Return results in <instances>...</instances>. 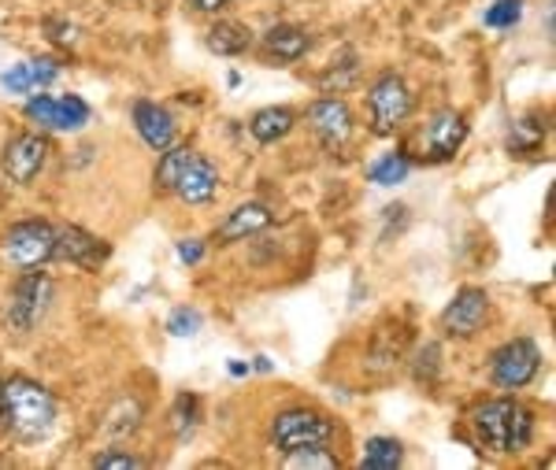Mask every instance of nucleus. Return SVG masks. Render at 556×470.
<instances>
[{
    "instance_id": "nucleus-1",
    "label": "nucleus",
    "mask_w": 556,
    "mask_h": 470,
    "mask_svg": "<svg viewBox=\"0 0 556 470\" xmlns=\"http://www.w3.org/2000/svg\"><path fill=\"white\" fill-rule=\"evenodd\" d=\"M471 430L493 456H516L534 441V411L516 396H493L471 411Z\"/></svg>"
},
{
    "instance_id": "nucleus-2",
    "label": "nucleus",
    "mask_w": 556,
    "mask_h": 470,
    "mask_svg": "<svg viewBox=\"0 0 556 470\" xmlns=\"http://www.w3.org/2000/svg\"><path fill=\"white\" fill-rule=\"evenodd\" d=\"M0 427L12 433L23 445L45 441L56 427V396L49 393L34 378H8L4 382V415H0Z\"/></svg>"
},
{
    "instance_id": "nucleus-3",
    "label": "nucleus",
    "mask_w": 556,
    "mask_h": 470,
    "mask_svg": "<svg viewBox=\"0 0 556 470\" xmlns=\"http://www.w3.org/2000/svg\"><path fill=\"white\" fill-rule=\"evenodd\" d=\"M334 419H327L316 408H286L275 415L271 422V445L282 452V456H293V452L304 448H327L334 441Z\"/></svg>"
},
{
    "instance_id": "nucleus-4",
    "label": "nucleus",
    "mask_w": 556,
    "mask_h": 470,
    "mask_svg": "<svg viewBox=\"0 0 556 470\" xmlns=\"http://www.w3.org/2000/svg\"><path fill=\"white\" fill-rule=\"evenodd\" d=\"M412 115V89L397 71H382L367 89V126L375 138H393Z\"/></svg>"
},
{
    "instance_id": "nucleus-5",
    "label": "nucleus",
    "mask_w": 556,
    "mask_h": 470,
    "mask_svg": "<svg viewBox=\"0 0 556 470\" xmlns=\"http://www.w3.org/2000/svg\"><path fill=\"white\" fill-rule=\"evenodd\" d=\"M52 245H56V226L45 219H23L4 230L0 256L15 270H38L52 259Z\"/></svg>"
},
{
    "instance_id": "nucleus-6",
    "label": "nucleus",
    "mask_w": 556,
    "mask_h": 470,
    "mask_svg": "<svg viewBox=\"0 0 556 470\" xmlns=\"http://www.w3.org/2000/svg\"><path fill=\"white\" fill-rule=\"evenodd\" d=\"M52 278L45 270H20V278L12 282V293H8V327L12 330H34L45 319L52 304Z\"/></svg>"
},
{
    "instance_id": "nucleus-7",
    "label": "nucleus",
    "mask_w": 556,
    "mask_h": 470,
    "mask_svg": "<svg viewBox=\"0 0 556 470\" xmlns=\"http://www.w3.org/2000/svg\"><path fill=\"white\" fill-rule=\"evenodd\" d=\"M542 370V348L531 338H513L505 341L497 352L490 356V378L497 389H527Z\"/></svg>"
},
{
    "instance_id": "nucleus-8",
    "label": "nucleus",
    "mask_w": 556,
    "mask_h": 470,
    "mask_svg": "<svg viewBox=\"0 0 556 470\" xmlns=\"http://www.w3.org/2000/svg\"><path fill=\"white\" fill-rule=\"evenodd\" d=\"M49 152H52V144L45 134H38V130L15 134V138L4 144V152H0V167H4L8 182L34 186L45 170V164H49Z\"/></svg>"
},
{
    "instance_id": "nucleus-9",
    "label": "nucleus",
    "mask_w": 556,
    "mask_h": 470,
    "mask_svg": "<svg viewBox=\"0 0 556 470\" xmlns=\"http://www.w3.org/2000/svg\"><path fill=\"white\" fill-rule=\"evenodd\" d=\"M464 141H468V123H464V115L453 112V107H438L424 123V130H419V149H424L419 156H424L427 164H450Z\"/></svg>"
},
{
    "instance_id": "nucleus-10",
    "label": "nucleus",
    "mask_w": 556,
    "mask_h": 470,
    "mask_svg": "<svg viewBox=\"0 0 556 470\" xmlns=\"http://www.w3.org/2000/svg\"><path fill=\"white\" fill-rule=\"evenodd\" d=\"M490 322V293L479 285L456 289V296L442 312V333L453 341H471Z\"/></svg>"
},
{
    "instance_id": "nucleus-11",
    "label": "nucleus",
    "mask_w": 556,
    "mask_h": 470,
    "mask_svg": "<svg viewBox=\"0 0 556 470\" xmlns=\"http://www.w3.org/2000/svg\"><path fill=\"white\" fill-rule=\"evenodd\" d=\"M304 119H308L312 134L319 138L323 149H330V152L349 144V138H353V130H356V115L342 97H319V101H312Z\"/></svg>"
},
{
    "instance_id": "nucleus-12",
    "label": "nucleus",
    "mask_w": 556,
    "mask_h": 470,
    "mask_svg": "<svg viewBox=\"0 0 556 470\" xmlns=\"http://www.w3.org/2000/svg\"><path fill=\"white\" fill-rule=\"evenodd\" d=\"M112 256V245L97 233L83 230V226L67 223V226H56V245H52V259L60 264H71V267H83V270H97L108 264Z\"/></svg>"
},
{
    "instance_id": "nucleus-13",
    "label": "nucleus",
    "mask_w": 556,
    "mask_h": 470,
    "mask_svg": "<svg viewBox=\"0 0 556 470\" xmlns=\"http://www.w3.org/2000/svg\"><path fill=\"white\" fill-rule=\"evenodd\" d=\"M26 119H34L38 126H45V130H83V126L89 123V104L83 101V97L67 93V97H30L26 101Z\"/></svg>"
},
{
    "instance_id": "nucleus-14",
    "label": "nucleus",
    "mask_w": 556,
    "mask_h": 470,
    "mask_svg": "<svg viewBox=\"0 0 556 470\" xmlns=\"http://www.w3.org/2000/svg\"><path fill=\"white\" fill-rule=\"evenodd\" d=\"M172 193L178 196V201L197 204V207L212 204L215 193H219V170H215L201 152H193V156L186 160V167H182V175H178Z\"/></svg>"
},
{
    "instance_id": "nucleus-15",
    "label": "nucleus",
    "mask_w": 556,
    "mask_h": 470,
    "mask_svg": "<svg viewBox=\"0 0 556 470\" xmlns=\"http://www.w3.org/2000/svg\"><path fill=\"white\" fill-rule=\"evenodd\" d=\"M271 223H275V212L267 204H241L219 226H215L212 241L215 245H235V241H245V238L264 233Z\"/></svg>"
},
{
    "instance_id": "nucleus-16",
    "label": "nucleus",
    "mask_w": 556,
    "mask_h": 470,
    "mask_svg": "<svg viewBox=\"0 0 556 470\" xmlns=\"http://www.w3.org/2000/svg\"><path fill=\"white\" fill-rule=\"evenodd\" d=\"M134 130H138V138L149 144L152 152H164L167 144H175V134H178V126H175V115L167 112L164 104H156V101H138L134 104Z\"/></svg>"
},
{
    "instance_id": "nucleus-17",
    "label": "nucleus",
    "mask_w": 556,
    "mask_h": 470,
    "mask_svg": "<svg viewBox=\"0 0 556 470\" xmlns=\"http://www.w3.org/2000/svg\"><path fill=\"white\" fill-rule=\"evenodd\" d=\"M308 49H312V34L304 30V26L275 23L271 30L264 34V52L278 63H298Z\"/></svg>"
},
{
    "instance_id": "nucleus-18",
    "label": "nucleus",
    "mask_w": 556,
    "mask_h": 470,
    "mask_svg": "<svg viewBox=\"0 0 556 470\" xmlns=\"http://www.w3.org/2000/svg\"><path fill=\"white\" fill-rule=\"evenodd\" d=\"M60 78V63L56 60H26L20 67L8 71L0 82H4L8 93H34V89H45Z\"/></svg>"
},
{
    "instance_id": "nucleus-19",
    "label": "nucleus",
    "mask_w": 556,
    "mask_h": 470,
    "mask_svg": "<svg viewBox=\"0 0 556 470\" xmlns=\"http://www.w3.org/2000/svg\"><path fill=\"white\" fill-rule=\"evenodd\" d=\"M204 45H208L215 56H241V52L253 49V30H249L245 23L219 20V23H212L208 34H204Z\"/></svg>"
},
{
    "instance_id": "nucleus-20",
    "label": "nucleus",
    "mask_w": 556,
    "mask_h": 470,
    "mask_svg": "<svg viewBox=\"0 0 556 470\" xmlns=\"http://www.w3.org/2000/svg\"><path fill=\"white\" fill-rule=\"evenodd\" d=\"M293 126H298V112L278 104V107H260L253 119H249V134H253L260 144H275V141H282Z\"/></svg>"
},
{
    "instance_id": "nucleus-21",
    "label": "nucleus",
    "mask_w": 556,
    "mask_h": 470,
    "mask_svg": "<svg viewBox=\"0 0 556 470\" xmlns=\"http://www.w3.org/2000/svg\"><path fill=\"white\" fill-rule=\"evenodd\" d=\"M141 427V404L134 401V396H123V401H115V408L104 415L101 430L108 437H130L134 430Z\"/></svg>"
},
{
    "instance_id": "nucleus-22",
    "label": "nucleus",
    "mask_w": 556,
    "mask_h": 470,
    "mask_svg": "<svg viewBox=\"0 0 556 470\" xmlns=\"http://www.w3.org/2000/svg\"><path fill=\"white\" fill-rule=\"evenodd\" d=\"M405 463V448H401V441L393 437H371L364 445V459L361 467L364 470H393Z\"/></svg>"
},
{
    "instance_id": "nucleus-23",
    "label": "nucleus",
    "mask_w": 556,
    "mask_h": 470,
    "mask_svg": "<svg viewBox=\"0 0 556 470\" xmlns=\"http://www.w3.org/2000/svg\"><path fill=\"white\" fill-rule=\"evenodd\" d=\"M190 156H193L190 144H167L164 156H160V164H156V189L172 193L175 182H178V175H182V167H186V160H190Z\"/></svg>"
},
{
    "instance_id": "nucleus-24",
    "label": "nucleus",
    "mask_w": 556,
    "mask_h": 470,
    "mask_svg": "<svg viewBox=\"0 0 556 470\" xmlns=\"http://www.w3.org/2000/svg\"><path fill=\"white\" fill-rule=\"evenodd\" d=\"M408 156L405 152H390V156H382V160H375L371 167H367V182H375V186H397V182H405L408 178Z\"/></svg>"
},
{
    "instance_id": "nucleus-25",
    "label": "nucleus",
    "mask_w": 556,
    "mask_h": 470,
    "mask_svg": "<svg viewBox=\"0 0 556 470\" xmlns=\"http://www.w3.org/2000/svg\"><path fill=\"white\" fill-rule=\"evenodd\" d=\"M542 141H545V123L538 119H519L508 130V152H516V156H531V152L542 149Z\"/></svg>"
},
{
    "instance_id": "nucleus-26",
    "label": "nucleus",
    "mask_w": 556,
    "mask_h": 470,
    "mask_svg": "<svg viewBox=\"0 0 556 470\" xmlns=\"http://www.w3.org/2000/svg\"><path fill=\"white\" fill-rule=\"evenodd\" d=\"M197 419H201V401H197L193 393H182L172 404V411H167V430H172L175 437H186V433L197 427Z\"/></svg>"
},
{
    "instance_id": "nucleus-27",
    "label": "nucleus",
    "mask_w": 556,
    "mask_h": 470,
    "mask_svg": "<svg viewBox=\"0 0 556 470\" xmlns=\"http://www.w3.org/2000/svg\"><path fill=\"white\" fill-rule=\"evenodd\" d=\"M438 370H442V345L427 341L424 348L416 352V364H412V378L424 385H434L438 382Z\"/></svg>"
},
{
    "instance_id": "nucleus-28",
    "label": "nucleus",
    "mask_w": 556,
    "mask_h": 470,
    "mask_svg": "<svg viewBox=\"0 0 556 470\" xmlns=\"http://www.w3.org/2000/svg\"><path fill=\"white\" fill-rule=\"evenodd\" d=\"M349 86H356V56L349 52V63H334L319 75L323 93H345Z\"/></svg>"
},
{
    "instance_id": "nucleus-29",
    "label": "nucleus",
    "mask_w": 556,
    "mask_h": 470,
    "mask_svg": "<svg viewBox=\"0 0 556 470\" xmlns=\"http://www.w3.org/2000/svg\"><path fill=\"white\" fill-rule=\"evenodd\" d=\"M519 15H523V0H493L486 15H482V23L493 26V30H513Z\"/></svg>"
},
{
    "instance_id": "nucleus-30",
    "label": "nucleus",
    "mask_w": 556,
    "mask_h": 470,
    "mask_svg": "<svg viewBox=\"0 0 556 470\" xmlns=\"http://www.w3.org/2000/svg\"><path fill=\"white\" fill-rule=\"evenodd\" d=\"M204 327V315L197 312V307H175L172 315H167V333L172 338H197Z\"/></svg>"
},
{
    "instance_id": "nucleus-31",
    "label": "nucleus",
    "mask_w": 556,
    "mask_h": 470,
    "mask_svg": "<svg viewBox=\"0 0 556 470\" xmlns=\"http://www.w3.org/2000/svg\"><path fill=\"white\" fill-rule=\"evenodd\" d=\"M93 467L97 470H141L146 467V459L134 456V452H127V448H108V452H97Z\"/></svg>"
},
{
    "instance_id": "nucleus-32",
    "label": "nucleus",
    "mask_w": 556,
    "mask_h": 470,
    "mask_svg": "<svg viewBox=\"0 0 556 470\" xmlns=\"http://www.w3.org/2000/svg\"><path fill=\"white\" fill-rule=\"evenodd\" d=\"M45 38L52 45H60V49H75L78 45V26L67 23V20H45Z\"/></svg>"
},
{
    "instance_id": "nucleus-33",
    "label": "nucleus",
    "mask_w": 556,
    "mask_h": 470,
    "mask_svg": "<svg viewBox=\"0 0 556 470\" xmlns=\"http://www.w3.org/2000/svg\"><path fill=\"white\" fill-rule=\"evenodd\" d=\"M290 467H338V456L330 448H304V452H293L286 456Z\"/></svg>"
},
{
    "instance_id": "nucleus-34",
    "label": "nucleus",
    "mask_w": 556,
    "mask_h": 470,
    "mask_svg": "<svg viewBox=\"0 0 556 470\" xmlns=\"http://www.w3.org/2000/svg\"><path fill=\"white\" fill-rule=\"evenodd\" d=\"M178 259H186V264H201V259H204V245L197 238L178 241Z\"/></svg>"
},
{
    "instance_id": "nucleus-35",
    "label": "nucleus",
    "mask_w": 556,
    "mask_h": 470,
    "mask_svg": "<svg viewBox=\"0 0 556 470\" xmlns=\"http://www.w3.org/2000/svg\"><path fill=\"white\" fill-rule=\"evenodd\" d=\"M193 12H204V15H215V12H227L235 0H190Z\"/></svg>"
},
{
    "instance_id": "nucleus-36",
    "label": "nucleus",
    "mask_w": 556,
    "mask_h": 470,
    "mask_svg": "<svg viewBox=\"0 0 556 470\" xmlns=\"http://www.w3.org/2000/svg\"><path fill=\"white\" fill-rule=\"evenodd\" d=\"M230 374H249V364H230Z\"/></svg>"
},
{
    "instance_id": "nucleus-37",
    "label": "nucleus",
    "mask_w": 556,
    "mask_h": 470,
    "mask_svg": "<svg viewBox=\"0 0 556 470\" xmlns=\"http://www.w3.org/2000/svg\"><path fill=\"white\" fill-rule=\"evenodd\" d=\"M0 415H4V378H0Z\"/></svg>"
}]
</instances>
